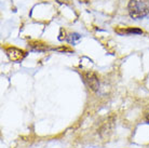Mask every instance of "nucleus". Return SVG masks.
<instances>
[{
    "instance_id": "f257e3e1",
    "label": "nucleus",
    "mask_w": 149,
    "mask_h": 148,
    "mask_svg": "<svg viewBox=\"0 0 149 148\" xmlns=\"http://www.w3.org/2000/svg\"><path fill=\"white\" fill-rule=\"evenodd\" d=\"M127 9L132 19H144L149 15V0H130Z\"/></svg>"
},
{
    "instance_id": "f03ea898",
    "label": "nucleus",
    "mask_w": 149,
    "mask_h": 148,
    "mask_svg": "<svg viewBox=\"0 0 149 148\" xmlns=\"http://www.w3.org/2000/svg\"><path fill=\"white\" fill-rule=\"evenodd\" d=\"M6 53H7L9 59L12 62H19L26 56V52L21 50V49L14 48V47L7 48L6 49Z\"/></svg>"
},
{
    "instance_id": "7ed1b4c3",
    "label": "nucleus",
    "mask_w": 149,
    "mask_h": 148,
    "mask_svg": "<svg viewBox=\"0 0 149 148\" xmlns=\"http://www.w3.org/2000/svg\"><path fill=\"white\" fill-rule=\"evenodd\" d=\"M83 78H84V82L86 83V85L89 87L91 90L96 91L100 87V81H98V78L94 73L92 71H86L83 74Z\"/></svg>"
},
{
    "instance_id": "20e7f679",
    "label": "nucleus",
    "mask_w": 149,
    "mask_h": 148,
    "mask_svg": "<svg viewBox=\"0 0 149 148\" xmlns=\"http://www.w3.org/2000/svg\"><path fill=\"white\" fill-rule=\"evenodd\" d=\"M79 39H80V35H78V34H71V35H69V37H68V41L70 43H74Z\"/></svg>"
},
{
    "instance_id": "39448f33",
    "label": "nucleus",
    "mask_w": 149,
    "mask_h": 148,
    "mask_svg": "<svg viewBox=\"0 0 149 148\" xmlns=\"http://www.w3.org/2000/svg\"><path fill=\"white\" fill-rule=\"evenodd\" d=\"M123 34H143V31L137 28H127V29L123 30Z\"/></svg>"
},
{
    "instance_id": "423d86ee",
    "label": "nucleus",
    "mask_w": 149,
    "mask_h": 148,
    "mask_svg": "<svg viewBox=\"0 0 149 148\" xmlns=\"http://www.w3.org/2000/svg\"><path fill=\"white\" fill-rule=\"evenodd\" d=\"M146 119H147V120H148V121H149V112H148V114H147V116H146Z\"/></svg>"
}]
</instances>
